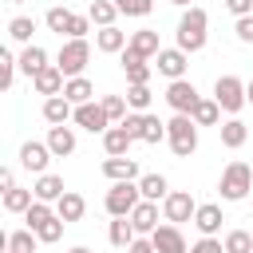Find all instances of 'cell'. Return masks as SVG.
Returning a JSON list of instances; mask_svg holds the SVG:
<instances>
[{
  "label": "cell",
  "mask_w": 253,
  "mask_h": 253,
  "mask_svg": "<svg viewBox=\"0 0 253 253\" xmlns=\"http://www.w3.org/2000/svg\"><path fill=\"white\" fill-rule=\"evenodd\" d=\"M32 32H36V20L32 16H12L8 20V36L16 43H32Z\"/></svg>",
  "instance_id": "d6a6232c"
},
{
  "label": "cell",
  "mask_w": 253,
  "mask_h": 253,
  "mask_svg": "<svg viewBox=\"0 0 253 253\" xmlns=\"http://www.w3.org/2000/svg\"><path fill=\"white\" fill-rule=\"evenodd\" d=\"M8 4H28V0H8Z\"/></svg>",
  "instance_id": "11a10c76"
},
{
  "label": "cell",
  "mask_w": 253,
  "mask_h": 253,
  "mask_svg": "<svg viewBox=\"0 0 253 253\" xmlns=\"http://www.w3.org/2000/svg\"><path fill=\"white\" fill-rule=\"evenodd\" d=\"M71 16H75V12H67V8H47V16H43V24H47L51 32H59V36H67V28H71Z\"/></svg>",
  "instance_id": "74e56055"
},
{
  "label": "cell",
  "mask_w": 253,
  "mask_h": 253,
  "mask_svg": "<svg viewBox=\"0 0 253 253\" xmlns=\"http://www.w3.org/2000/svg\"><path fill=\"white\" fill-rule=\"evenodd\" d=\"M154 67L174 83V79H182V75H186V51H182V47H162V51L154 55Z\"/></svg>",
  "instance_id": "30bf717a"
},
{
  "label": "cell",
  "mask_w": 253,
  "mask_h": 253,
  "mask_svg": "<svg viewBox=\"0 0 253 253\" xmlns=\"http://www.w3.org/2000/svg\"><path fill=\"white\" fill-rule=\"evenodd\" d=\"M75 123H79L83 130H91V134H95V130H103V134L111 130V126H107L111 119H107L103 103H83V107H75Z\"/></svg>",
  "instance_id": "7c38bea8"
},
{
  "label": "cell",
  "mask_w": 253,
  "mask_h": 253,
  "mask_svg": "<svg viewBox=\"0 0 253 253\" xmlns=\"http://www.w3.org/2000/svg\"><path fill=\"white\" fill-rule=\"evenodd\" d=\"M221 221H225L221 217V206H213V202L210 206H198V213H194V225L202 229V237H213L221 229Z\"/></svg>",
  "instance_id": "ffe728a7"
},
{
  "label": "cell",
  "mask_w": 253,
  "mask_h": 253,
  "mask_svg": "<svg viewBox=\"0 0 253 253\" xmlns=\"http://www.w3.org/2000/svg\"><path fill=\"white\" fill-rule=\"evenodd\" d=\"M245 138H249V126H245L241 119H229V123H221V146L237 150V146H245Z\"/></svg>",
  "instance_id": "83f0119b"
},
{
  "label": "cell",
  "mask_w": 253,
  "mask_h": 253,
  "mask_svg": "<svg viewBox=\"0 0 253 253\" xmlns=\"http://www.w3.org/2000/svg\"><path fill=\"white\" fill-rule=\"evenodd\" d=\"M245 99H249V103H253V83H245Z\"/></svg>",
  "instance_id": "816d5d0a"
},
{
  "label": "cell",
  "mask_w": 253,
  "mask_h": 253,
  "mask_svg": "<svg viewBox=\"0 0 253 253\" xmlns=\"http://www.w3.org/2000/svg\"><path fill=\"white\" fill-rule=\"evenodd\" d=\"M115 8H119L123 16H150L154 0H115Z\"/></svg>",
  "instance_id": "b9f144b4"
},
{
  "label": "cell",
  "mask_w": 253,
  "mask_h": 253,
  "mask_svg": "<svg viewBox=\"0 0 253 253\" xmlns=\"http://www.w3.org/2000/svg\"><path fill=\"white\" fill-rule=\"evenodd\" d=\"M103 174H107L111 182H134V178H138V162L126 158V154H123V158H107V162H103Z\"/></svg>",
  "instance_id": "e0dca14e"
},
{
  "label": "cell",
  "mask_w": 253,
  "mask_h": 253,
  "mask_svg": "<svg viewBox=\"0 0 253 253\" xmlns=\"http://www.w3.org/2000/svg\"><path fill=\"white\" fill-rule=\"evenodd\" d=\"M162 213H166L170 225H178V221H190V217L198 213V202L190 198V190H170V194L162 198Z\"/></svg>",
  "instance_id": "ba28073f"
},
{
  "label": "cell",
  "mask_w": 253,
  "mask_h": 253,
  "mask_svg": "<svg viewBox=\"0 0 253 253\" xmlns=\"http://www.w3.org/2000/svg\"><path fill=\"white\" fill-rule=\"evenodd\" d=\"M87 16H91V24H99V28H115V16H119V8H115L111 0H91Z\"/></svg>",
  "instance_id": "f546056e"
},
{
  "label": "cell",
  "mask_w": 253,
  "mask_h": 253,
  "mask_svg": "<svg viewBox=\"0 0 253 253\" xmlns=\"http://www.w3.org/2000/svg\"><path fill=\"white\" fill-rule=\"evenodd\" d=\"M91 28V16H71V28H67V40H83Z\"/></svg>",
  "instance_id": "ee69618b"
},
{
  "label": "cell",
  "mask_w": 253,
  "mask_h": 253,
  "mask_svg": "<svg viewBox=\"0 0 253 253\" xmlns=\"http://www.w3.org/2000/svg\"><path fill=\"white\" fill-rule=\"evenodd\" d=\"M150 241H154L158 253H190V245H186V237H182L178 225H158V229L150 233Z\"/></svg>",
  "instance_id": "8fae6325"
},
{
  "label": "cell",
  "mask_w": 253,
  "mask_h": 253,
  "mask_svg": "<svg viewBox=\"0 0 253 253\" xmlns=\"http://www.w3.org/2000/svg\"><path fill=\"white\" fill-rule=\"evenodd\" d=\"M130 225H134V233H154L158 229V206L154 202H138L134 210H130Z\"/></svg>",
  "instance_id": "9a60e30c"
},
{
  "label": "cell",
  "mask_w": 253,
  "mask_h": 253,
  "mask_svg": "<svg viewBox=\"0 0 253 253\" xmlns=\"http://www.w3.org/2000/svg\"><path fill=\"white\" fill-rule=\"evenodd\" d=\"M91 95H95V87H91V79H83V75L67 79V87H63V99H67L71 107H83V103H91Z\"/></svg>",
  "instance_id": "cb8c5ba5"
},
{
  "label": "cell",
  "mask_w": 253,
  "mask_h": 253,
  "mask_svg": "<svg viewBox=\"0 0 253 253\" xmlns=\"http://www.w3.org/2000/svg\"><path fill=\"white\" fill-rule=\"evenodd\" d=\"M32 83H36V91H40V95H47V99H51V95H63V87H67V75H63L55 63H47L40 75H32Z\"/></svg>",
  "instance_id": "4fadbf2b"
},
{
  "label": "cell",
  "mask_w": 253,
  "mask_h": 253,
  "mask_svg": "<svg viewBox=\"0 0 253 253\" xmlns=\"http://www.w3.org/2000/svg\"><path fill=\"white\" fill-rule=\"evenodd\" d=\"M103 111H107L111 123H123L126 119V99L123 95H103Z\"/></svg>",
  "instance_id": "ab89813d"
},
{
  "label": "cell",
  "mask_w": 253,
  "mask_h": 253,
  "mask_svg": "<svg viewBox=\"0 0 253 253\" xmlns=\"http://www.w3.org/2000/svg\"><path fill=\"white\" fill-rule=\"evenodd\" d=\"M170 4H178V8H190V0H170Z\"/></svg>",
  "instance_id": "db71d44e"
},
{
  "label": "cell",
  "mask_w": 253,
  "mask_h": 253,
  "mask_svg": "<svg viewBox=\"0 0 253 253\" xmlns=\"http://www.w3.org/2000/svg\"><path fill=\"white\" fill-rule=\"evenodd\" d=\"M166 138H170V150H174L178 158H190V154L198 150V123H194L190 115H174V119L166 123Z\"/></svg>",
  "instance_id": "7a4b0ae2"
},
{
  "label": "cell",
  "mask_w": 253,
  "mask_h": 253,
  "mask_svg": "<svg viewBox=\"0 0 253 253\" xmlns=\"http://www.w3.org/2000/svg\"><path fill=\"white\" fill-rule=\"evenodd\" d=\"M32 194H36V202H59L67 190H63V178L59 174H40L36 186H32Z\"/></svg>",
  "instance_id": "ac0fdd59"
},
{
  "label": "cell",
  "mask_w": 253,
  "mask_h": 253,
  "mask_svg": "<svg viewBox=\"0 0 253 253\" xmlns=\"http://www.w3.org/2000/svg\"><path fill=\"white\" fill-rule=\"evenodd\" d=\"M36 233L32 229H16V233H8V249L12 253H36Z\"/></svg>",
  "instance_id": "d590c367"
},
{
  "label": "cell",
  "mask_w": 253,
  "mask_h": 253,
  "mask_svg": "<svg viewBox=\"0 0 253 253\" xmlns=\"http://www.w3.org/2000/svg\"><path fill=\"white\" fill-rule=\"evenodd\" d=\"M142 202V194H138V182H115L111 190H107V213L111 217H130V210Z\"/></svg>",
  "instance_id": "8992f818"
},
{
  "label": "cell",
  "mask_w": 253,
  "mask_h": 253,
  "mask_svg": "<svg viewBox=\"0 0 253 253\" xmlns=\"http://www.w3.org/2000/svg\"><path fill=\"white\" fill-rule=\"evenodd\" d=\"M166 103L174 107V115H194V107L202 103V95H198V87L190 79H174L166 87Z\"/></svg>",
  "instance_id": "52a82bcc"
},
{
  "label": "cell",
  "mask_w": 253,
  "mask_h": 253,
  "mask_svg": "<svg viewBox=\"0 0 253 253\" xmlns=\"http://www.w3.org/2000/svg\"><path fill=\"white\" fill-rule=\"evenodd\" d=\"M107 237H111V245L130 249V241H134V225H130V217H115L111 229H107Z\"/></svg>",
  "instance_id": "4dcf8cb0"
},
{
  "label": "cell",
  "mask_w": 253,
  "mask_h": 253,
  "mask_svg": "<svg viewBox=\"0 0 253 253\" xmlns=\"http://www.w3.org/2000/svg\"><path fill=\"white\" fill-rule=\"evenodd\" d=\"M138 194H142V202H158V198L170 194V186H166L162 174H142L138 178Z\"/></svg>",
  "instance_id": "4316f807"
},
{
  "label": "cell",
  "mask_w": 253,
  "mask_h": 253,
  "mask_svg": "<svg viewBox=\"0 0 253 253\" xmlns=\"http://www.w3.org/2000/svg\"><path fill=\"white\" fill-rule=\"evenodd\" d=\"M221 245H225V253H253V237L245 229H229Z\"/></svg>",
  "instance_id": "8d00e7d4"
},
{
  "label": "cell",
  "mask_w": 253,
  "mask_h": 253,
  "mask_svg": "<svg viewBox=\"0 0 253 253\" xmlns=\"http://www.w3.org/2000/svg\"><path fill=\"white\" fill-rule=\"evenodd\" d=\"M51 217H59V213H55V210H51L47 202H32V210L24 213V221H28V229H32V233H36L40 225H47Z\"/></svg>",
  "instance_id": "e575fe53"
},
{
  "label": "cell",
  "mask_w": 253,
  "mask_h": 253,
  "mask_svg": "<svg viewBox=\"0 0 253 253\" xmlns=\"http://www.w3.org/2000/svg\"><path fill=\"white\" fill-rule=\"evenodd\" d=\"M221 198L225 202H241L249 190H253V170L245 166V162H229L225 170H221Z\"/></svg>",
  "instance_id": "3957f363"
},
{
  "label": "cell",
  "mask_w": 253,
  "mask_h": 253,
  "mask_svg": "<svg viewBox=\"0 0 253 253\" xmlns=\"http://www.w3.org/2000/svg\"><path fill=\"white\" fill-rule=\"evenodd\" d=\"M190 253H225V245L217 237H202L198 245H190Z\"/></svg>",
  "instance_id": "bcb514c9"
},
{
  "label": "cell",
  "mask_w": 253,
  "mask_h": 253,
  "mask_svg": "<svg viewBox=\"0 0 253 253\" xmlns=\"http://www.w3.org/2000/svg\"><path fill=\"white\" fill-rule=\"evenodd\" d=\"M43 67H47V51H43L40 43H28L24 55H20V71H24V75H40Z\"/></svg>",
  "instance_id": "484cf974"
},
{
  "label": "cell",
  "mask_w": 253,
  "mask_h": 253,
  "mask_svg": "<svg viewBox=\"0 0 253 253\" xmlns=\"http://www.w3.org/2000/svg\"><path fill=\"white\" fill-rule=\"evenodd\" d=\"M126 32H119V28H99V36H95V47L99 51H107V55H115V51H126Z\"/></svg>",
  "instance_id": "7402d4cb"
},
{
  "label": "cell",
  "mask_w": 253,
  "mask_h": 253,
  "mask_svg": "<svg viewBox=\"0 0 253 253\" xmlns=\"http://www.w3.org/2000/svg\"><path fill=\"white\" fill-rule=\"evenodd\" d=\"M233 32H237L241 43H253V16H241V20L233 24Z\"/></svg>",
  "instance_id": "f6af8a7d"
},
{
  "label": "cell",
  "mask_w": 253,
  "mask_h": 253,
  "mask_svg": "<svg viewBox=\"0 0 253 253\" xmlns=\"http://www.w3.org/2000/svg\"><path fill=\"white\" fill-rule=\"evenodd\" d=\"M83 210H87V202H83V194H75V190H67V194L55 202V213H59L63 221H79Z\"/></svg>",
  "instance_id": "d4e9b609"
},
{
  "label": "cell",
  "mask_w": 253,
  "mask_h": 253,
  "mask_svg": "<svg viewBox=\"0 0 253 253\" xmlns=\"http://www.w3.org/2000/svg\"><path fill=\"white\" fill-rule=\"evenodd\" d=\"M43 119L51 126H67V119H75V111H71V103L63 95H51V99H43Z\"/></svg>",
  "instance_id": "d6986e66"
},
{
  "label": "cell",
  "mask_w": 253,
  "mask_h": 253,
  "mask_svg": "<svg viewBox=\"0 0 253 253\" xmlns=\"http://www.w3.org/2000/svg\"><path fill=\"white\" fill-rule=\"evenodd\" d=\"M126 253H158V249H154V241H150V237H134Z\"/></svg>",
  "instance_id": "681fc988"
},
{
  "label": "cell",
  "mask_w": 253,
  "mask_h": 253,
  "mask_svg": "<svg viewBox=\"0 0 253 253\" xmlns=\"http://www.w3.org/2000/svg\"><path fill=\"white\" fill-rule=\"evenodd\" d=\"M119 126H126V134H130V138H134V142H138V138H142V115H126V119H123V123H119Z\"/></svg>",
  "instance_id": "7dc6e473"
},
{
  "label": "cell",
  "mask_w": 253,
  "mask_h": 253,
  "mask_svg": "<svg viewBox=\"0 0 253 253\" xmlns=\"http://www.w3.org/2000/svg\"><path fill=\"white\" fill-rule=\"evenodd\" d=\"M126 107H134V115H146V107H150V87H146V83L126 87Z\"/></svg>",
  "instance_id": "f35d334b"
},
{
  "label": "cell",
  "mask_w": 253,
  "mask_h": 253,
  "mask_svg": "<svg viewBox=\"0 0 253 253\" xmlns=\"http://www.w3.org/2000/svg\"><path fill=\"white\" fill-rule=\"evenodd\" d=\"M206 28H210V16H206V8H198V4H190L186 12H182V20H178V47L186 51V55H194V51H202L206 47Z\"/></svg>",
  "instance_id": "6da1fadb"
},
{
  "label": "cell",
  "mask_w": 253,
  "mask_h": 253,
  "mask_svg": "<svg viewBox=\"0 0 253 253\" xmlns=\"http://www.w3.org/2000/svg\"><path fill=\"white\" fill-rule=\"evenodd\" d=\"M32 202H36V194H32V190H20V186L4 190V210H8V213H28V210H32Z\"/></svg>",
  "instance_id": "f1b7e54d"
},
{
  "label": "cell",
  "mask_w": 253,
  "mask_h": 253,
  "mask_svg": "<svg viewBox=\"0 0 253 253\" xmlns=\"http://www.w3.org/2000/svg\"><path fill=\"white\" fill-rule=\"evenodd\" d=\"M126 47H130V51H138L142 59H150V55H158V51H162V47H158V32H154V28H142V32H134Z\"/></svg>",
  "instance_id": "603a6c76"
},
{
  "label": "cell",
  "mask_w": 253,
  "mask_h": 253,
  "mask_svg": "<svg viewBox=\"0 0 253 253\" xmlns=\"http://www.w3.org/2000/svg\"><path fill=\"white\" fill-rule=\"evenodd\" d=\"M47 150H51L55 158L75 154V130H71V126H51V130H47Z\"/></svg>",
  "instance_id": "2e32d148"
},
{
  "label": "cell",
  "mask_w": 253,
  "mask_h": 253,
  "mask_svg": "<svg viewBox=\"0 0 253 253\" xmlns=\"http://www.w3.org/2000/svg\"><path fill=\"white\" fill-rule=\"evenodd\" d=\"M130 134H126V126H111L107 134H103V150H107V158H123L126 150H130Z\"/></svg>",
  "instance_id": "44dd1931"
},
{
  "label": "cell",
  "mask_w": 253,
  "mask_h": 253,
  "mask_svg": "<svg viewBox=\"0 0 253 253\" xmlns=\"http://www.w3.org/2000/svg\"><path fill=\"white\" fill-rule=\"evenodd\" d=\"M71 253H91V249H87V245H75V249H71Z\"/></svg>",
  "instance_id": "f5cc1de1"
},
{
  "label": "cell",
  "mask_w": 253,
  "mask_h": 253,
  "mask_svg": "<svg viewBox=\"0 0 253 253\" xmlns=\"http://www.w3.org/2000/svg\"><path fill=\"white\" fill-rule=\"evenodd\" d=\"M123 71H126V83L130 87H138V83H150V63L138 55V51H123Z\"/></svg>",
  "instance_id": "5bb4252c"
},
{
  "label": "cell",
  "mask_w": 253,
  "mask_h": 253,
  "mask_svg": "<svg viewBox=\"0 0 253 253\" xmlns=\"http://www.w3.org/2000/svg\"><path fill=\"white\" fill-rule=\"evenodd\" d=\"M0 186H4V190H12V186H16V174H12V170H8V166H4V170H0Z\"/></svg>",
  "instance_id": "f907efd6"
},
{
  "label": "cell",
  "mask_w": 253,
  "mask_h": 253,
  "mask_svg": "<svg viewBox=\"0 0 253 253\" xmlns=\"http://www.w3.org/2000/svg\"><path fill=\"white\" fill-rule=\"evenodd\" d=\"M225 8L241 20V16H253V0H225Z\"/></svg>",
  "instance_id": "c3c4849f"
},
{
  "label": "cell",
  "mask_w": 253,
  "mask_h": 253,
  "mask_svg": "<svg viewBox=\"0 0 253 253\" xmlns=\"http://www.w3.org/2000/svg\"><path fill=\"white\" fill-rule=\"evenodd\" d=\"M63 225H67V221H63V217H51V221H47V225H40V229H36V237H40V241H43V245H55V241H59V237H63Z\"/></svg>",
  "instance_id": "60d3db41"
},
{
  "label": "cell",
  "mask_w": 253,
  "mask_h": 253,
  "mask_svg": "<svg viewBox=\"0 0 253 253\" xmlns=\"http://www.w3.org/2000/svg\"><path fill=\"white\" fill-rule=\"evenodd\" d=\"M213 99H217V107L221 111H229V115H237L249 99H245V83L237 79V75H217V83H213Z\"/></svg>",
  "instance_id": "5b68a950"
},
{
  "label": "cell",
  "mask_w": 253,
  "mask_h": 253,
  "mask_svg": "<svg viewBox=\"0 0 253 253\" xmlns=\"http://www.w3.org/2000/svg\"><path fill=\"white\" fill-rule=\"evenodd\" d=\"M16 67H20V59H12V51H0V87H12Z\"/></svg>",
  "instance_id": "7bdbcfd3"
},
{
  "label": "cell",
  "mask_w": 253,
  "mask_h": 253,
  "mask_svg": "<svg viewBox=\"0 0 253 253\" xmlns=\"http://www.w3.org/2000/svg\"><path fill=\"white\" fill-rule=\"evenodd\" d=\"M198 126H217V119H221V107H217V99H202L198 107H194V115H190Z\"/></svg>",
  "instance_id": "1f68e13d"
},
{
  "label": "cell",
  "mask_w": 253,
  "mask_h": 253,
  "mask_svg": "<svg viewBox=\"0 0 253 253\" xmlns=\"http://www.w3.org/2000/svg\"><path fill=\"white\" fill-rule=\"evenodd\" d=\"M55 154L47 150V142H24L20 146V166L24 170H32V174H47V162H51Z\"/></svg>",
  "instance_id": "9c48e42d"
},
{
  "label": "cell",
  "mask_w": 253,
  "mask_h": 253,
  "mask_svg": "<svg viewBox=\"0 0 253 253\" xmlns=\"http://www.w3.org/2000/svg\"><path fill=\"white\" fill-rule=\"evenodd\" d=\"M87 59H91V43H87V40H67V43L59 47V59H55V67H59L67 79H75V75H83Z\"/></svg>",
  "instance_id": "277c9868"
},
{
  "label": "cell",
  "mask_w": 253,
  "mask_h": 253,
  "mask_svg": "<svg viewBox=\"0 0 253 253\" xmlns=\"http://www.w3.org/2000/svg\"><path fill=\"white\" fill-rule=\"evenodd\" d=\"M166 138V123L158 119V115H142V138L138 142H150V146H158Z\"/></svg>",
  "instance_id": "836d02e7"
}]
</instances>
